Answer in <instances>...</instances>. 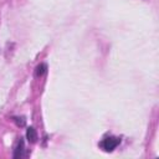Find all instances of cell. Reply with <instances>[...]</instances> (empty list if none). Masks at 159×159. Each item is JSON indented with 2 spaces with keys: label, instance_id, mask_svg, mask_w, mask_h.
Listing matches in <instances>:
<instances>
[{
  "label": "cell",
  "instance_id": "obj_2",
  "mask_svg": "<svg viewBox=\"0 0 159 159\" xmlns=\"http://www.w3.org/2000/svg\"><path fill=\"white\" fill-rule=\"evenodd\" d=\"M26 138H27V140L30 143H35L37 140V133H36L35 128H32V127H29L27 128V130H26Z\"/></svg>",
  "mask_w": 159,
  "mask_h": 159
},
{
  "label": "cell",
  "instance_id": "obj_3",
  "mask_svg": "<svg viewBox=\"0 0 159 159\" xmlns=\"http://www.w3.org/2000/svg\"><path fill=\"white\" fill-rule=\"evenodd\" d=\"M24 154V140L20 138V140L17 142V145L15 148V152H14V158H21Z\"/></svg>",
  "mask_w": 159,
  "mask_h": 159
},
{
  "label": "cell",
  "instance_id": "obj_4",
  "mask_svg": "<svg viewBox=\"0 0 159 159\" xmlns=\"http://www.w3.org/2000/svg\"><path fill=\"white\" fill-rule=\"evenodd\" d=\"M46 71H47V65L46 63H40L35 70V75H36V77H41L46 73Z\"/></svg>",
  "mask_w": 159,
  "mask_h": 159
},
{
  "label": "cell",
  "instance_id": "obj_1",
  "mask_svg": "<svg viewBox=\"0 0 159 159\" xmlns=\"http://www.w3.org/2000/svg\"><path fill=\"white\" fill-rule=\"evenodd\" d=\"M120 143V138L117 137H106L102 142H101V147L106 150V152H112L114 150Z\"/></svg>",
  "mask_w": 159,
  "mask_h": 159
},
{
  "label": "cell",
  "instance_id": "obj_5",
  "mask_svg": "<svg viewBox=\"0 0 159 159\" xmlns=\"http://www.w3.org/2000/svg\"><path fill=\"white\" fill-rule=\"evenodd\" d=\"M15 122H16L17 125H21V127L25 125V119H24V118H19V117H16V118H15Z\"/></svg>",
  "mask_w": 159,
  "mask_h": 159
}]
</instances>
